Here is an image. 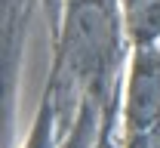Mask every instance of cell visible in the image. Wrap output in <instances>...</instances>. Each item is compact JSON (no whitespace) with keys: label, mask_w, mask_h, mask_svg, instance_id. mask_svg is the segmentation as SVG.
I'll list each match as a JSON object with an SVG mask.
<instances>
[{"label":"cell","mask_w":160,"mask_h":148,"mask_svg":"<svg viewBox=\"0 0 160 148\" xmlns=\"http://www.w3.org/2000/svg\"><path fill=\"white\" fill-rule=\"evenodd\" d=\"M129 148H160V124L145 133H132V145Z\"/></svg>","instance_id":"obj_4"},{"label":"cell","mask_w":160,"mask_h":148,"mask_svg":"<svg viewBox=\"0 0 160 148\" xmlns=\"http://www.w3.org/2000/svg\"><path fill=\"white\" fill-rule=\"evenodd\" d=\"M111 49H114L111 13L99 0H77L68 16V31H65L68 71L80 84H89L105 71Z\"/></svg>","instance_id":"obj_1"},{"label":"cell","mask_w":160,"mask_h":148,"mask_svg":"<svg viewBox=\"0 0 160 148\" xmlns=\"http://www.w3.org/2000/svg\"><path fill=\"white\" fill-rule=\"evenodd\" d=\"M129 6V22L136 34L151 40L160 34V0H126Z\"/></svg>","instance_id":"obj_3"},{"label":"cell","mask_w":160,"mask_h":148,"mask_svg":"<svg viewBox=\"0 0 160 148\" xmlns=\"http://www.w3.org/2000/svg\"><path fill=\"white\" fill-rule=\"evenodd\" d=\"M126 117L132 133H145L160 124V53H142L136 59Z\"/></svg>","instance_id":"obj_2"}]
</instances>
